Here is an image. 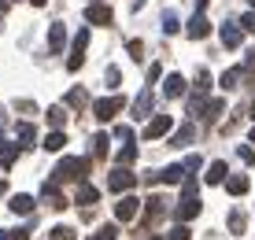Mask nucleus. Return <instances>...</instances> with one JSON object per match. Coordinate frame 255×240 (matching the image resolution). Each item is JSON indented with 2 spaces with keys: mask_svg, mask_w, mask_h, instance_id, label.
Wrapping results in <instances>:
<instances>
[{
  "mask_svg": "<svg viewBox=\"0 0 255 240\" xmlns=\"http://www.w3.org/2000/svg\"><path fill=\"white\" fill-rule=\"evenodd\" d=\"M67 44V30H63V22H52L48 26V52H59Z\"/></svg>",
  "mask_w": 255,
  "mask_h": 240,
  "instance_id": "16",
  "label": "nucleus"
},
{
  "mask_svg": "<svg viewBox=\"0 0 255 240\" xmlns=\"http://www.w3.org/2000/svg\"><path fill=\"white\" fill-rule=\"evenodd\" d=\"M45 203H48V207H52V211H67V207H70V200H67V196H63V192H59V189H56V181H52V185L45 181Z\"/></svg>",
  "mask_w": 255,
  "mask_h": 240,
  "instance_id": "11",
  "label": "nucleus"
},
{
  "mask_svg": "<svg viewBox=\"0 0 255 240\" xmlns=\"http://www.w3.org/2000/svg\"><path fill=\"white\" fill-rule=\"evenodd\" d=\"M241 30H244V33H255V11H248V15L241 19Z\"/></svg>",
  "mask_w": 255,
  "mask_h": 240,
  "instance_id": "37",
  "label": "nucleus"
},
{
  "mask_svg": "<svg viewBox=\"0 0 255 240\" xmlns=\"http://www.w3.org/2000/svg\"><path fill=\"white\" fill-rule=\"evenodd\" d=\"M226 192H230V196H244V192H248V177H244V174L226 177Z\"/></svg>",
  "mask_w": 255,
  "mask_h": 240,
  "instance_id": "17",
  "label": "nucleus"
},
{
  "mask_svg": "<svg viewBox=\"0 0 255 240\" xmlns=\"http://www.w3.org/2000/svg\"><path fill=\"white\" fill-rule=\"evenodd\" d=\"M85 22H93V26H111V22H115V11H111L108 4H93V0H89V7H85Z\"/></svg>",
  "mask_w": 255,
  "mask_h": 240,
  "instance_id": "4",
  "label": "nucleus"
},
{
  "mask_svg": "<svg viewBox=\"0 0 255 240\" xmlns=\"http://www.w3.org/2000/svg\"><path fill=\"white\" fill-rule=\"evenodd\" d=\"M48 237H52V240H78V233H74L70 226H56V229H52Z\"/></svg>",
  "mask_w": 255,
  "mask_h": 240,
  "instance_id": "31",
  "label": "nucleus"
},
{
  "mask_svg": "<svg viewBox=\"0 0 255 240\" xmlns=\"http://www.w3.org/2000/svg\"><path fill=\"white\" fill-rule=\"evenodd\" d=\"M189 140H192V126H185V129H178V133H174V140H170V144H174V148H185Z\"/></svg>",
  "mask_w": 255,
  "mask_h": 240,
  "instance_id": "32",
  "label": "nucleus"
},
{
  "mask_svg": "<svg viewBox=\"0 0 255 240\" xmlns=\"http://www.w3.org/2000/svg\"><path fill=\"white\" fill-rule=\"evenodd\" d=\"M96 200H100V192H96L93 185L78 181V196H74V203H85V207H89V203H96Z\"/></svg>",
  "mask_w": 255,
  "mask_h": 240,
  "instance_id": "19",
  "label": "nucleus"
},
{
  "mask_svg": "<svg viewBox=\"0 0 255 240\" xmlns=\"http://www.w3.org/2000/svg\"><path fill=\"white\" fill-rule=\"evenodd\" d=\"M222 111H226V100H211V104H204V108H200V119L215 122V119H218Z\"/></svg>",
  "mask_w": 255,
  "mask_h": 240,
  "instance_id": "21",
  "label": "nucleus"
},
{
  "mask_svg": "<svg viewBox=\"0 0 255 240\" xmlns=\"http://www.w3.org/2000/svg\"><path fill=\"white\" fill-rule=\"evenodd\" d=\"M15 159H19V144H7V140H0V166H11Z\"/></svg>",
  "mask_w": 255,
  "mask_h": 240,
  "instance_id": "22",
  "label": "nucleus"
},
{
  "mask_svg": "<svg viewBox=\"0 0 255 240\" xmlns=\"http://www.w3.org/2000/svg\"><path fill=\"white\" fill-rule=\"evenodd\" d=\"M7 207H11L15 215H30V211H33V196L19 192V196H11V203H7Z\"/></svg>",
  "mask_w": 255,
  "mask_h": 240,
  "instance_id": "20",
  "label": "nucleus"
},
{
  "mask_svg": "<svg viewBox=\"0 0 255 240\" xmlns=\"http://www.w3.org/2000/svg\"><path fill=\"white\" fill-rule=\"evenodd\" d=\"M63 144H67V137H63V133H48V137H45V152H63Z\"/></svg>",
  "mask_w": 255,
  "mask_h": 240,
  "instance_id": "25",
  "label": "nucleus"
},
{
  "mask_svg": "<svg viewBox=\"0 0 255 240\" xmlns=\"http://www.w3.org/2000/svg\"><path fill=\"white\" fill-rule=\"evenodd\" d=\"M159 74H163V67H159V63L148 67V82H159Z\"/></svg>",
  "mask_w": 255,
  "mask_h": 240,
  "instance_id": "45",
  "label": "nucleus"
},
{
  "mask_svg": "<svg viewBox=\"0 0 255 240\" xmlns=\"http://www.w3.org/2000/svg\"><path fill=\"white\" fill-rule=\"evenodd\" d=\"M211 4V0H196V11H204V7Z\"/></svg>",
  "mask_w": 255,
  "mask_h": 240,
  "instance_id": "46",
  "label": "nucleus"
},
{
  "mask_svg": "<svg viewBox=\"0 0 255 240\" xmlns=\"http://www.w3.org/2000/svg\"><path fill=\"white\" fill-rule=\"evenodd\" d=\"M104 78H108L111 85H119V78H122V74H119V67H108V70H104Z\"/></svg>",
  "mask_w": 255,
  "mask_h": 240,
  "instance_id": "44",
  "label": "nucleus"
},
{
  "mask_svg": "<svg viewBox=\"0 0 255 240\" xmlns=\"http://www.w3.org/2000/svg\"><path fill=\"white\" fill-rule=\"evenodd\" d=\"M166 240H189V226H185V222H178V226L170 229V237H166Z\"/></svg>",
  "mask_w": 255,
  "mask_h": 240,
  "instance_id": "35",
  "label": "nucleus"
},
{
  "mask_svg": "<svg viewBox=\"0 0 255 240\" xmlns=\"http://www.w3.org/2000/svg\"><path fill=\"white\" fill-rule=\"evenodd\" d=\"M15 108H19L22 115H33V111H37V104H33V100H19V104H15Z\"/></svg>",
  "mask_w": 255,
  "mask_h": 240,
  "instance_id": "40",
  "label": "nucleus"
},
{
  "mask_svg": "<svg viewBox=\"0 0 255 240\" xmlns=\"http://www.w3.org/2000/svg\"><path fill=\"white\" fill-rule=\"evenodd\" d=\"M159 215H163V196H152V200H148V207H144V218L155 222Z\"/></svg>",
  "mask_w": 255,
  "mask_h": 240,
  "instance_id": "26",
  "label": "nucleus"
},
{
  "mask_svg": "<svg viewBox=\"0 0 255 240\" xmlns=\"http://www.w3.org/2000/svg\"><path fill=\"white\" fill-rule=\"evenodd\" d=\"M122 108H126V100H122V96H104V100H96V104H93V115H96L100 122H111Z\"/></svg>",
  "mask_w": 255,
  "mask_h": 240,
  "instance_id": "3",
  "label": "nucleus"
},
{
  "mask_svg": "<svg viewBox=\"0 0 255 240\" xmlns=\"http://www.w3.org/2000/svg\"><path fill=\"white\" fill-rule=\"evenodd\" d=\"M218 37H222V44H226V48H237V44L244 41V30H241V22H222Z\"/></svg>",
  "mask_w": 255,
  "mask_h": 240,
  "instance_id": "10",
  "label": "nucleus"
},
{
  "mask_svg": "<svg viewBox=\"0 0 255 240\" xmlns=\"http://www.w3.org/2000/svg\"><path fill=\"white\" fill-rule=\"evenodd\" d=\"M211 89V74L207 70H196V93H207Z\"/></svg>",
  "mask_w": 255,
  "mask_h": 240,
  "instance_id": "36",
  "label": "nucleus"
},
{
  "mask_svg": "<svg viewBox=\"0 0 255 240\" xmlns=\"http://www.w3.org/2000/svg\"><path fill=\"white\" fill-rule=\"evenodd\" d=\"M115 159H119V166H129V163L137 159V144H126V148H122V152H119Z\"/></svg>",
  "mask_w": 255,
  "mask_h": 240,
  "instance_id": "29",
  "label": "nucleus"
},
{
  "mask_svg": "<svg viewBox=\"0 0 255 240\" xmlns=\"http://www.w3.org/2000/svg\"><path fill=\"white\" fill-rule=\"evenodd\" d=\"M181 166H185V170H192V174H196V170H200V166H204V163H200V155H189V159H185V163H181Z\"/></svg>",
  "mask_w": 255,
  "mask_h": 240,
  "instance_id": "39",
  "label": "nucleus"
},
{
  "mask_svg": "<svg viewBox=\"0 0 255 240\" xmlns=\"http://www.w3.org/2000/svg\"><path fill=\"white\" fill-rule=\"evenodd\" d=\"M115 137L119 140H133V129H129V126H115Z\"/></svg>",
  "mask_w": 255,
  "mask_h": 240,
  "instance_id": "41",
  "label": "nucleus"
},
{
  "mask_svg": "<svg viewBox=\"0 0 255 240\" xmlns=\"http://www.w3.org/2000/svg\"><path fill=\"white\" fill-rule=\"evenodd\" d=\"M241 159L252 166V163H255V148H252V144H241Z\"/></svg>",
  "mask_w": 255,
  "mask_h": 240,
  "instance_id": "38",
  "label": "nucleus"
},
{
  "mask_svg": "<svg viewBox=\"0 0 255 240\" xmlns=\"http://www.w3.org/2000/svg\"><path fill=\"white\" fill-rule=\"evenodd\" d=\"M30 4H33V7H45V4H48V0H30Z\"/></svg>",
  "mask_w": 255,
  "mask_h": 240,
  "instance_id": "47",
  "label": "nucleus"
},
{
  "mask_svg": "<svg viewBox=\"0 0 255 240\" xmlns=\"http://www.w3.org/2000/svg\"><path fill=\"white\" fill-rule=\"evenodd\" d=\"M115 237H119V226H100L89 240H115Z\"/></svg>",
  "mask_w": 255,
  "mask_h": 240,
  "instance_id": "30",
  "label": "nucleus"
},
{
  "mask_svg": "<svg viewBox=\"0 0 255 240\" xmlns=\"http://www.w3.org/2000/svg\"><path fill=\"white\" fill-rule=\"evenodd\" d=\"M185 33H189L192 41H204L207 33H211V22L204 19V11H196V15H192V19H189V26H185Z\"/></svg>",
  "mask_w": 255,
  "mask_h": 240,
  "instance_id": "9",
  "label": "nucleus"
},
{
  "mask_svg": "<svg viewBox=\"0 0 255 240\" xmlns=\"http://www.w3.org/2000/svg\"><path fill=\"white\" fill-rule=\"evenodd\" d=\"M163 96H166V100H178V96H185V78H181V74H166Z\"/></svg>",
  "mask_w": 255,
  "mask_h": 240,
  "instance_id": "12",
  "label": "nucleus"
},
{
  "mask_svg": "<svg viewBox=\"0 0 255 240\" xmlns=\"http://www.w3.org/2000/svg\"><path fill=\"white\" fill-rule=\"evenodd\" d=\"M133 185H137V174L126 170V166H119V170L108 177V189L111 192H126V189H133Z\"/></svg>",
  "mask_w": 255,
  "mask_h": 240,
  "instance_id": "7",
  "label": "nucleus"
},
{
  "mask_svg": "<svg viewBox=\"0 0 255 240\" xmlns=\"http://www.w3.org/2000/svg\"><path fill=\"white\" fill-rule=\"evenodd\" d=\"M85 48H89V30H85V26H82V30H78V37L70 41V56H67V70H78V67L85 63Z\"/></svg>",
  "mask_w": 255,
  "mask_h": 240,
  "instance_id": "2",
  "label": "nucleus"
},
{
  "mask_svg": "<svg viewBox=\"0 0 255 240\" xmlns=\"http://www.w3.org/2000/svg\"><path fill=\"white\" fill-rule=\"evenodd\" d=\"M126 48H129V56H133V59H140V52H144V44H140V41H129Z\"/></svg>",
  "mask_w": 255,
  "mask_h": 240,
  "instance_id": "43",
  "label": "nucleus"
},
{
  "mask_svg": "<svg viewBox=\"0 0 255 240\" xmlns=\"http://www.w3.org/2000/svg\"><path fill=\"white\" fill-rule=\"evenodd\" d=\"M178 30H181V26H178V15L166 11V15H163V33H178Z\"/></svg>",
  "mask_w": 255,
  "mask_h": 240,
  "instance_id": "33",
  "label": "nucleus"
},
{
  "mask_svg": "<svg viewBox=\"0 0 255 240\" xmlns=\"http://www.w3.org/2000/svg\"><path fill=\"white\" fill-rule=\"evenodd\" d=\"M200 207H204V203H200V192H189V196H181V203H178L174 215H178V222H192L200 215Z\"/></svg>",
  "mask_w": 255,
  "mask_h": 240,
  "instance_id": "6",
  "label": "nucleus"
},
{
  "mask_svg": "<svg viewBox=\"0 0 255 240\" xmlns=\"http://www.w3.org/2000/svg\"><path fill=\"white\" fill-rule=\"evenodd\" d=\"M252 115H255V100H252Z\"/></svg>",
  "mask_w": 255,
  "mask_h": 240,
  "instance_id": "50",
  "label": "nucleus"
},
{
  "mask_svg": "<svg viewBox=\"0 0 255 240\" xmlns=\"http://www.w3.org/2000/svg\"><path fill=\"white\" fill-rule=\"evenodd\" d=\"M48 122L52 126H63L67 122V108H48Z\"/></svg>",
  "mask_w": 255,
  "mask_h": 240,
  "instance_id": "34",
  "label": "nucleus"
},
{
  "mask_svg": "<svg viewBox=\"0 0 255 240\" xmlns=\"http://www.w3.org/2000/svg\"><path fill=\"white\" fill-rule=\"evenodd\" d=\"M181 177H185V166H178V163H174V166H166V170H155L152 177H148V181H166V185H178Z\"/></svg>",
  "mask_w": 255,
  "mask_h": 240,
  "instance_id": "13",
  "label": "nucleus"
},
{
  "mask_svg": "<svg viewBox=\"0 0 255 240\" xmlns=\"http://www.w3.org/2000/svg\"><path fill=\"white\" fill-rule=\"evenodd\" d=\"M33 140H37V129H33V122H22V126L15 129V144H19V152H22V148H33Z\"/></svg>",
  "mask_w": 255,
  "mask_h": 240,
  "instance_id": "14",
  "label": "nucleus"
},
{
  "mask_svg": "<svg viewBox=\"0 0 255 240\" xmlns=\"http://www.w3.org/2000/svg\"><path fill=\"white\" fill-rule=\"evenodd\" d=\"M0 240H7V233H4V229H0Z\"/></svg>",
  "mask_w": 255,
  "mask_h": 240,
  "instance_id": "48",
  "label": "nucleus"
},
{
  "mask_svg": "<svg viewBox=\"0 0 255 240\" xmlns=\"http://www.w3.org/2000/svg\"><path fill=\"white\" fill-rule=\"evenodd\" d=\"M170 129H174V119H170V115H155V119L144 126V140H159V137H166Z\"/></svg>",
  "mask_w": 255,
  "mask_h": 240,
  "instance_id": "5",
  "label": "nucleus"
},
{
  "mask_svg": "<svg viewBox=\"0 0 255 240\" xmlns=\"http://www.w3.org/2000/svg\"><path fill=\"white\" fill-rule=\"evenodd\" d=\"M244 226H248L244 211H233V215H230V233H244Z\"/></svg>",
  "mask_w": 255,
  "mask_h": 240,
  "instance_id": "28",
  "label": "nucleus"
},
{
  "mask_svg": "<svg viewBox=\"0 0 255 240\" xmlns=\"http://www.w3.org/2000/svg\"><path fill=\"white\" fill-rule=\"evenodd\" d=\"M85 104H89V96H85V89H70V93H67V108H78V111H82Z\"/></svg>",
  "mask_w": 255,
  "mask_h": 240,
  "instance_id": "24",
  "label": "nucleus"
},
{
  "mask_svg": "<svg viewBox=\"0 0 255 240\" xmlns=\"http://www.w3.org/2000/svg\"><path fill=\"white\" fill-rule=\"evenodd\" d=\"M241 70H244V74H252V70H255V48L244 56V67H241Z\"/></svg>",
  "mask_w": 255,
  "mask_h": 240,
  "instance_id": "42",
  "label": "nucleus"
},
{
  "mask_svg": "<svg viewBox=\"0 0 255 240\" xmlns=\"http://www.w3.org/2000/svg\"><path fill=\"white\" fill-rule=\"evenodd\" d=\"M252 144H255V126H252Z\"/></svg>",
  "mask_w": 255,
  "mask_h": 240,
  "instance_id": "49",
  "label": "nucleus"
},
{
  "mask_svg": "<svg viewBox=\"0 0 255 240\" xmlns=\"http://www.w3.org/2000/svg\"><path fill=\"white\" fill-rule=\"evenodd\" d=\"M144 115H152V93L148 89L133 100V119H144Z\"/></svg>",
  "mask_w": 255,
  "mask_h": 240,
  "instance_id": "18",
  "label": "nucleus"
},
{
  "mask_svg": "<svg viewBox=\"0 0 255 240\" xmlns=\"http://www.w3.org/2000/svg\"><path fill=\"white\" fill-rule=\"evenodd\" d=\"M137 211H140V200H137V196H122V200L115 203V218H119V222H133Z\"/></svg>",
  "mask_w": 255,
  "mask_h": 240,
  "instance_id": "8",
  "label": "nucleus"
},
{
  "mask_svg": "<svg viewBox=\"0 0 255 240\" xmlns=\"http://www.w3.org/2000/svg\"><path fill=\"white\" fill-rule=\"evenodd\" d=\"M252 7H255V0H252Z\"/></svg>",
  "mask_w": 255,
  "mask_h": 240,
  "instance_id": "51",
  "label": "nucleus"
},
{
  "mask_svg": "<svg viewBox=\"0 0 255 240\" xmlns=\"http://www.w3.org/2000/svg\"><path fill=\"white\" fill-rule=\"evenodd\" d=\"M89 159H78V155H67V159H59V166L52 174V181H85V177H89Z\"/></svg>",
  "mask_w": 255,
  "mask_h": 240,
  "instance_id": "1",
  "label": "nucleus"
},
{
  "mask_svg": "<svg viewBox=\"0 0 255 240\" xmlns=\"http://www.w3.org/2000/svg\"><path fill=\"white\" fill-rule=\"evenodd\" d=\"M108 144H111L108 133H96V137H93V155H96V159H104V155H108Z\"/></svg>",
  "mask_w": 255,
  "mask_h": 240,
  "instance_id": "27",
  "label": "nucleus"
},
{
  "mask_svg": "<svg viewBox=\"0 0 255 240\" xmlns=\"http://www.w3.org/2000/svg\"><path fill=\"white\" fill-rule=\"evenodd\" d=\"M241 78H244V70H241V67H230L218 85H222V89H237V85H241Z\"/></svg>",
  "mask_w": 255,
  "mask_h": 240,
  "instance_id": "23",
  "label": "nucleus"
},
{
  "mask_svg": "<svg viewBox=\"0 0 255 240\" xmlns=\"http://www.w3.org/2000/svg\"><path fill=\"white\" fill-rule=\"evenodd\" d=\"M7 240H11V237H7Z\"/></svg>",
  "mask_w": 255,
  "mask_h": 240,
  "instance_id": "52",
  "label": "nucleus"
},
{
  "mask_svg": "<svg viewBox=\"0 0 255 240\" xmlns=\"http://www.w3.org/2000/svg\"><path fill=\"white\" fill-rule=\"evenodd\" d=\"M226 174H230V166H226V163H222V159H215V163H211V166H207V174H204V181H207V185H222V181H226Z\"/></svg>",
  "mask_w": 255,
  "mask_h": 240,
  "instance_id": "15",
  "label": "nucleus"
}]
</instances>
